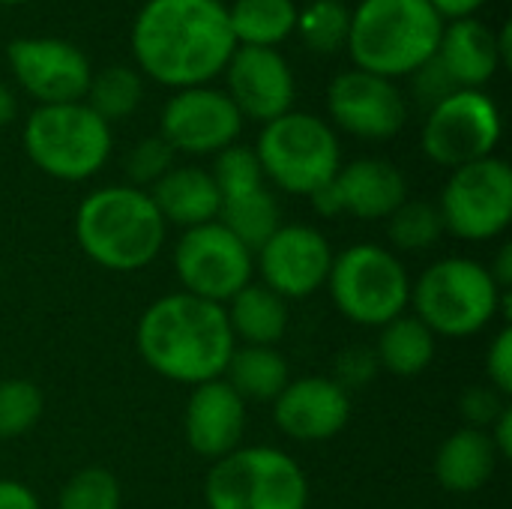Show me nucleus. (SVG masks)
<instances>
[{
	"label": "nucleus",
	"mask_w": 512,
	"mask_h": 509,
	"mask_svg": "<svg viewBox=\"0 0 512 509\" xmlns=\"http://www.w3.org/2000/svg\"><path fill=\"white\" fill-rule=\"evenodd\" d=\"M444 234V222L438 213V204L432 201H405L390 219H387V237L393 249L402 252H426L432 249Z\"/></svg>",
	"instance_id": "31"
},
{
	"label": "nucleus",
	"mask_w": 512,
	"mask_h": 509,
	"mask_svg": "<svg viewBox=\"0 0 512 509\" xmlns=\"http://www.w3.org/2000/svg\"><path fill=\"white\" fill-rule=\"evenodd\" d=\"M435 351H438V336L417 315L405 312L381 327L375 360L378 369H387L399 378H414L432 366Z\"/></svg>",
	"instance_id": "25"
},
{
	"label": "nucleus",
	"mask_w": 512,
	"mask_h": 509,
	"mask_svg": "<svg viewBox=\"0 0 512 509\" xmlns=\"http://www.w3.org/2000/svg\"><path fill=\"white\" fill-rule=\"evenodd\" d=\"M333 267L330 240L312 225H282L258 252L255 270L282 300H309L327 285Z\"/></svg>",
	"instance_id": "16"
},
{
	"label": "nucleus",
	"mask_w": 512,
	"mask_h": 509,
	"mask_svg": "<svg viewBox=\"0 0 512 509\" xmlns=\"http://www.w3.org/2000/svg\"><path fill=\"white\" fill-rule=\"evenodd\" d=\"M129 42L138 69L174 90L210 84L237 48L222 0H147Z\"/></svg>",
	"instance_id": "1"
},
{
	"label": "nucleus",
	"mask_w": 512,
	"mask_h": 509,
	"mask_svg": "<svg viewBox=\"0 0 512 509\" xmlns=\"http://www.w3.org/2000/svg\"><path fill=\"white\" fill-rule=\"evenodd\" d=\"M135 345L147 369L186 387L222 378L237 348L225 306L186 291L165 294L141 312Z\"/></svg>",
	"instance_id": "2"
},
{
	"label": "nucleus",
	"mask_w": 512,
	"mask_h": 509,
	"mask_svg": "<svg viewBox=\"0 0 512 509\" xmlns=\"http://www.w3.org/2000/svg\"><path fill=\"white\" fill-rule=\"evenodd\" d=\"M222 75L225 93L243 120L270 123L294 111L297 81L279 48H234Z\"/></svg>",
	"instance_id": "17"
},
{
	"label": "nucleus",
	"mask_w": 512,
	"mask_h": 509,
	"mask_svg": "<svg viewBox=\"0 0 512 509\" xmlns=\"http://www.w3.org/2000/svg\"><path fill=\"white\" fill-rule=\"evenodd\" d=\"M333 186L342 201V213L360 222L390 219L408 201V180L405 174L378 156H363L339 168Z\"/></svg>",
	"instance_id": "20"
},
{
	"label": "nucleus",
	"mask_w": 512,
	"mask_h": 509,
	"mask_svg": "<svg viewBox=\"0 0 512 509\" xmlns=\"http://www.w3.org/2000/svg\"><path fill=\"white\" fill-rule=\"evenodd\" d=\"M504 291L489 276L486 264L462 255L429 264L411 282L414 315L441 339H471L501 318Z\"/></svg>",
	"instance_id": "5"
},
{
	"label": "nucleus",
	"mask_w": 512,
	"mask_h": 509,
	"mask_svg": "<svg viewBox=\"0 0 512 509\" xmlns=\"http://www.w3.org/2000/svg\"><path fill=\"white\" fill-rule=\"evenodd\" d=\"M210 177H213V183L219 189V198L240 195V192H249V189H258V186H270L264 180V171H261V162H258L255 150L243 147V144H231L222 153H216Z\"/></svg>",
	"instance_id": "34"
},
{
	"label": "nucleus",
	"mask_w": 512,
	"mask_h": 509,
	"mask_svg": "<svg viewBox=\"0 0 512 509\" xmlns=\"http://www.w3.org/2000/svg\"><path fill=\"white\" fill-rule=\"evenodd\" d=\"M6 60L21 90L39 105L84 102L93 78L87 54L54 36H21L6 48Z\"/></svg>",
	"instance_id": "14"
},
{
	"label": "nucleus",
	"mask_w": 512,
	"mask_h": 509,
	"mask_svg": "<svg viewBox=\"0 0 512 509\" xmlns=\"http://www.w3.org/2000/svg\"><path fill=\"white\" fill-rule=\"evenodd\" d=\"M327 111L336 129L363 141H387L408 120V102L396 81L363 69H345L330 81Z\"/></svg>",
	"instance_id": "15"
},
{
	"label": "nucleus",
	"mask_w": 512,
	"mask_h": 509,
	"mask_svg": "<svg viewBox=\"0 0 512 509\" xmlns=\"http://www.w3.org/2000/svg\"><path fill=\"white\" fill-rule=\"evenodd\" d=\"M294 0H234L228 27L237 48H279L297 30Z\"/></svg>",
	"instance_id": "27"
},
{
	"label": "nucleus",
	"mask_w": 512,
	"mask_h": 509,
	"mask_svg": "<svg viewBox=\"0 0 512 509\" xmlns=\"http://www.w3.org/2000/svg\"><path fill=\"white\" fill-rule=\"evenodd\" d=\"M375 372H378L375 354H369V351H363V348H354V351H345V354L339 357V366H336V378H333V381H336L342 390H357V387H363Z\"/></svg>",
	"instance_id": "38"
},
{
	"label": "nucleus",
	"mask_w": 512,
	"mask_h": 509,
	"mask_svg": "<svg viewBox=\"0 0 512 509\" xmlns=\"http://www.w3.org/2000/svg\"><path fill=\"white\" fill-rule=\"evenodd\" d=\"M504 408H507V396H501L489 384L471 387L459 399V414H462L465 426L468 429H480V432H489V426L504 414Z\"/></svg>",
	"instance_id": "36"
},
{
	"label": "nucleus",
	"mask_w": 512,
	"mask_h": 509,
	"mask_svg": "<svg viewBox=\"0 0 512 509\" xmlns=\"http://www.w3.org/2000/svg\"><path fill=\"white\" fill-rule=\"evenodd\" d=\"M495 39H498V54H501V63L510 66L512 60V27L510 21L501 24V30H495Z\"/></svg>",
	"instance_id": "44"
},
{
	"label": "nucleus",
	"mask_w": 512,
	"mask_h": 509,
	"mask_svg": "<svg viewBox=\"0 0 512 509\" xmlns=\"http://www.w3.org/2000/svg\"><path fill=\"white\" fill-rule=\"evenodd\" d=\"M243 132V117L219 87H186L174 90L159 117V135L174 153L186 156H216L237 144Z\"/></svg>",
	"instance_id": "13"
},
{
	"label": "nucleus",
	"mask_w": 512,
	"mask_h": 509,
	"mask_svg": "<svg viewBox=\"0 0 512 509\" xmlns=\"http://www.w3.org/2000/svg\"><path fill=\"white\" fill-rule=\"evenodd\" d=\"M225 318L237 345L276 348L288 330V300L261 282H249L225 303Z\"/></svg>",
	"instance_id": "24"
},
{
	"label": "nucleus",
	"mask_w": 512,
	"mask_h": 509,
	"mask_svg": "<svg viewBox=\"0 0 512 509\" xmlns=\"http://www.w3.org/2000/svg\"><path fill=\"white\" fill-rule=\"evenodd\" d=\"M45 399L42 390L27 378L0 381V441L27 435L42 417Z\"/></svg>",
	"instance_id": "32"
},
{
	"label": "nucleus",
	"mask_w": 512,
	"mask_h": 509,
	"mask_svg": "<svg viewBox=\"0 0 512 509\" xmlns=\"http://www.w3.org/2000/svg\"><path fill=\"white\" fill-rule=\"evenodd\" d=\"M486 435L492 438L498 459H501V462H507V459L512 456V408L510 405H507V408H504V414L489 426V432H486Z\"/></svg>",
	"instance_id": "40"
},
{
	"label": "nucleus",
	"mask_w": 512,
	"mask_h": 509,
	"mask_svg": "<svg viewBox=\"0 0 512 509\" xmlns=\"http://www.w3.org/2000/svg\"><path fill=\"white\" fill-rule=\"evenodd\" d=\"M429 3L444 21H459V18H474V12L486 0H429Z\"/></svg>",
	"instance_id": "41"
},
{
	"label": "nucleus",
	"mask_w": 512,
	"mask_h": 509,
	"mask_svg": "<svg viewBox=\"0 0 512 509\" xmlns=\"http://www.w3.org/2000/svg\"><path fill=\"white\" fill-rule=\"evenodd\" d=\"M174 156L177 153L171 150V144L162 135L141 138L138 144H132V150L123 159V171H126L129 186L147 192L150 186H156L174 168Z\"/></svg>",
	"instance_id": "35"
},
{
	"label": "nucleus",
	"mask_w": 512,
	"mask_h": 509,
	"mask_svg": "<svg viewBox=\"0 0 512 509\" xmlns=\"http://www.w3.org/2000/svg\"><path fill=\"white\" fill-rule=\"evenodd\" d=\"M333 306L357 327H384L411 306V276L393 249L354 243L333 255L327 285Z\"/></svg>",
	"instance_id": "9"
},
{
	"label": "nucleus",
	"mask_w": 512,
	"mask_h": 509,
	"mask_svg": "<svg viewBox=\"0 0 512 509\" xmlns=\"http://www.w3.org/2000/svg\"><path fill=\"white\" fill-rule=\"evenodd\" d=\"M174 273L186 294L225 306L252 282L255 255L219 222L183 231L174 246Z\"/></svg>",
	"instance_id": "12"
},
{
	"label": "nucleus",
	"mask_w": 512,
	"mask_h": 509,
	"mask_svg": "<svg viewBox=\"0 0 512 509\" xmlns=\"http://www.w3.org/2000/svg\"><path fill=\"white\" fill-rule=\"evenodd\" d=\"M252 150L261 162L264 180L288 195L309 198L342 168L336 129L309 111H288L264 123Z\"/></svg>",
	"instance_id": "7"
},
{
	"label": "nucleus",
	"mask_w": 512,
	"mask_h": 509,
	"mask_svg": "<svg viewBox=\"0 0 512 509\" xmlns=\"http://www.w3.org/2000/svg\"><path fill=\"white\" fill-rule=\"evenodd\" d=\"M435 63L444 69V75L456 90H480L504 66L498 54L495 30L480 18L447 21L438 42Z\"/></svg>",
	"instance_id": "21"
},
{
	"label": "nucleus",
	"mask_w": 512,
	"mask_h": 509,
	"mask_svg": "<svg viewBox=\"0 0 512 509\" xmlns=\"http://www.w3.org/2000/svg\"><path fill=\"white\" fill-rule=\"evenodd\" d=\"M444 24L429 0H360L345 48L354 69L396 81L435 60Z\"/></svg>",
	"instance_id": "4"
},
{
	"label": "nucleus",
	"mask_w": 512,
	"mask_h": 509,
	"mask_svg": "<svg viewBox=\"0 0 512 509\" xmlns=\"http://www.w3.org/2000/svg\"><path fill=\"white\" fill-rule=\"evenodd\" d=\"M165 225H177L183 231L216 222L219 219V189L210 171L198 165H174L156 186L147 189Z\"/></svg>",
	"instance_id": "22"
},
{
	"label": "nucleus",
	"mask_w": 512,
	"mask_h": 509,
	"mask_svg": "<svg viewBox=\"0 0 512 509\" xmlns=\"http://www.w3.org/2000/svg\"><path fill=\"white\" fill-rule=\"evenodd\" d=\"M27 159L48 177L81 183L96 177L114 147L111 123L87 102L36 105L21 129Z\"/></svg>",
	"instance_id": "6"
},
{
	"label": "nucleus",
	"mask_w": 512,
	"mask_h": 509,
	"mask_svg": "<svg viewBox=\"0 0 512 509\" xmlns=\"http://www.w3.org/2000/svg\"><path fill=\"white\" fill-rule=\"evenodd\" d=\"M204 501L207 509H306L309 480L285 450L252 444L213 462Z\"/></svg>",
	"instance_id": "8"
},
{
	"label": "nucleus",
	"mask_w": 512,
	"mask_h": 509,
	"mask_svg": "<svg viewBox=\"0 0 512 509\" xmlns=\"http://www.w3.org/2000/svg\"><path fill=\"white\" fill-rule=\"evenodd\" d=\"M351 27V9L342 0H312L297 12V30L303 45L318 54H333L345 48Z\"/></svg>",
	"instance_id": "30"
},
{
	"label": "nucleus",
	"mask_w": 512,
	"mask_h": 509,
	"mask_svg": "<svg viewBox=\"0 0 512 509\" xmlns=\"http://www.w3.org/2000/svg\"><path fill=\"white\" fill-rule=\"evenodd\" d=\"M486 375H489V387H495L501 396L512 393V327L504 324L489 351H486Z\"/></svg>",
	"instance_id": "37"
},
{
	"label": "nucleus",
	"mask_w": 512,
	"mask_h": 509,
	"mask_svg": "<svg viewBox=\"0 0 512 509\" xmlns=\"http://www.w3.org/2000/svg\"><path fill=\"white\" fill-rule=\"evenodd\" d=\"M246 420V402L216 378L192 387L183 411V432L195 456L216 462L243 447Z\"/></svg>",
	"instance_id": "19"
},
{
	"label": "nucleus",
	"mask_w": 512,
	"mask_h": 509,
	"mask_svg": "<svg viewBox=\"0 0 512 509\" xmlns=\"http://www.w3.org/2000/svg\"><path fill=\"white\" fill-rule=\"evenodd\" d=\"M3 6H21V3H27V0H0Z\"/></svg>",
	"instance_id": "45"
},
{
	"label": "nucleus",
	"mask_w": 512,
	"mask_h": 509,
	"mask_svg": "<svg viewBox=\"0 0 512 509\" xmlns=\"http://www.w3.org/2000/svg\"><path fill=\"white\" fill-rule=\"evenodd\" d=\"M498 141L501 111L483 90H453L441 96L423 123V153L450 171L495 156Z\"/></svg>",
	"instance_id": "11"
},
{
	"label": "nucleus",
	"mask_w": 512,
	"mask_h": 509,
	"mask_svg": "<svg viewBox=\"0 0 512 509\" xmlns=\"http://www.w3.org/2000/svg\"><path fill=\"white\" fill-rule=\"evenodd\" d=\"M222 381L249 405V402H273L291 381L288 360L276 348L264 345H237Z\"/></svg>",
	"instance_id": "26"
},
{
	"label": "nucleus",
	"mask_w": 512,
	"mask_h": 509,
	"mask_svg": "<svg viewBox=\"0 0 512 509\" xmlns=\"http://www.w3.org/2000/svg\"><path fill=\"white\" fill-rule=\"evenodd\" d=\"M141 99H144V81L129 66H105L102 72H93L90 87L84 93V102L105 123L135 114Z\"/></svg>",
	"instance_id": "29"
},
{
	"label": "nucleus",
	"mask_w": 512,
	"mask_h": 509,
	"mask_svg": "<svg viewBox=\"0 0 512 509\" xmlns=\"http://www.w3.org/2000/svg\"><path fill=\"white\" fill-rule=\"evenodd\" d=\"M489 270V276L495 279V285L501 288V291H510L512 285V246H501V252L495 255V261L486 267Z\"/></svg>",
	"instance_id": "42"
},
{
	"label": "nucleus",
	"mask_w": 512,
	"mask_h": 509,
	"mask_svg": "<svg viewBox=\"0 0 512 509\" xmlns=\"http://www.w3.org/2000/svg\"><path fill=\"white\" fill-rule=\"evenodd\" d=\"M216 222L225 231H231L255 255L282 228V207L270 186H258L249 192L222 198Z\"/></svg>",
	"instance_id": "28"
},
{
	"label": "nucleus",
	"mask_w": 512,
	"mask_h": 509,
	"mask_svg": "<svg viewBox=\"0 0 512 509\" xmlns=\"http://www.w3.org/2000/svg\"><path fill=\"white\" fill-rule=\"evenodd\" d=\"M495 444L480 429H456L435 453V480L444 492L471 495L480 492L498 468Z\"/></svg>",
	"instance_id": "23"
},
{
	"label": "nucleus",
	"mask_w": 512,
	"mask_h": 509,
	"mask_svg": "<svg viewBox=\"0 0 512 509\" xmlns=\"http://www.w3.org/2000/svg\"><path fill=\"white\" fill-rule=\"evenodd\" d=\"M15 111H18V102H15V93L9 90V84L0 81V129L9 126L15 120Z\"/></svg>",
	"instance_id": "43"
},
{
	"label": "nucleus",
	"mask_w": 512,
	"mask_h": 509,
	"mask_svg": "<svg viewBox=\"0 0 512 509\" xmlns=\"http://www.w3.org/2000/svg\"><path fill=\"white\" fill-rule=\"evenodd\" d=\"M273 420L282 435L297 444H321L336 438L351 420V396L333 378H291L273 399Z\"/></svg>",
	"instance_id": "18"
},
{
	"label": "nucleus",
	"mask_w": 512,
	"mask_h": 509,
	"mask_svg": "<svg viewBox=\"0 0 512 509\" xmlns=\"http://www.w3.org/2000/svg\"><path fill=\"white\" fill-rule=\"evenodd\" d=\"M438 213L444 231L459 240L486 243L501 237L512 222V168L498 156L453 168Z\"/></svg>",
	"instance_id": "10"
},
{
	"label": "nucleus",
	"mask_w": 512,
	"mask_h": 509,
	"mask_svg": "<svg viewBox=\"0 0 512 509\" xmlns=\"http://www.w3.org/2000/svg\"><path fill=\"white\" fill-rule=\"evenodd\" d=\"M0 509H42L39 498L21 480H0Z\"/></svg>",
	"instance_id": "39"
},
{
	"label": "nucleus",
	"mask_w": 512,
	"mask_h": 509,
	"mask_svg": "<svg viewBox=\"0 0 512 509\" xmlns=\"http://www.w3.org/2000/svg\"><path fill=\"white\" fill-rule=\"evenodd\" d=\"M123 492L111 471L105 468H81L60 489L57 509H120Z\"/></svg>",
	"instance_id": "33"
},
{
	"label": "nucleus",
	"mask_w": 512,
	"mask_h": 509,
	"mask_svg": "<svg viewBox=\"0 0 512 509\" xmlns=\"http://www.w3.org/2000/svg\"><path fill=\"white\" fill-rule=\"evenodd\" d=\"M168 225L144 189L114 183L90 192L75 210L78 249L108 273H138L156 261Z\"/></svg>",
	"instance_id": "3"
}]
</instances>
